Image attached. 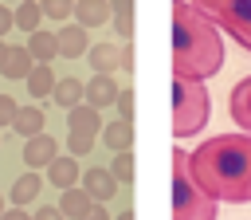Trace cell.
I'll list each match as a JSON object with an SVG mask.
<instances>
[{"label": "cell", "mask_w": 251, "mask_h": 220, "mask_svg": "<svg viewBox=\"0 0 251 220\" xmlns=\"http://www.w3.org/2000/svg\"><path fill=\"white\" fill-rule=\"evenodd\" d=\"M110 8L114 4H102V0H78V4H71V16L78 20V28H98L110 20Z\"/></svg>", "instance_id": "cell-13"}, {"label": "cell", "mask_w": 251, "mask_h": 220, "mask_svg": "<svg viewBox=\"0 0 251 220\" xmlns=\"http://www.w3.org/2000/svg\"><path fill=\"white\" fill-rule=\"evenodd\" d=\"M55 82H59L55 71H51V67H39V63H35L31 75H27V90H31V98H47V94L55 90Z\"/></svg>", "instance_id": "cell-21"}, {"label": "cell", "mask_w": 251, "mask_h": 220, "mask_svg": "<svg viewBox=\"0 0 251 220\" xmlns=\"http://www.w3.org/2000/svg\"><path fill=\"white\" fill-rule=\"evenodd\" d=\"M118 90H122V86H118L110 75H94L90 82H82V102H86L90 110H106V106H114Z\"/></svg>", "instance_id": "cell-7"}, {"label": "cell", "mask_w": 251, "mask_h": 220, "mask_svg": "<svg viewBox=\"0 0 251 220\" xmlns=\"http://www.w3.org/2000/svg\"><path fill=\"white\" fill-rule=\"evenodd\" d=\"M102 145L106 149H114V153H129V145H133V122H122V118H114L110 126H102Z\"/></svg>", "instance_id": "cell-12"}, {"label": "cell", "mask_w": 251, "mask_h": 220, "mask_svg": "<svg viewBox=\"0 0 251 220\" xmlns=\"http://www.w3.org/2000/svg\"><path fill=\"white\" fill-rule=\"evenodd\" d=\"M118 181L110 177V169H90V173H82V192L94 200V204H110L114 196H118Z\"/></svg>", "instance_id": "cell-8"}, {"label": "cell", "mask_w": 251, "mask_h": 220, "mask_svg": "<svg viewBox=\"0 0 251 220\" xmlns=\"http://www.w3.org/2000/svg\"><path fill=\"white\" fill-rule=\"evenodd\" d=\"M27 55H31L39 67H51V59L59 55L55 35H51V31H35V35H27Z\"/></svg>", "instance_id": "cell-18"}, {"label": "cell", "mask_w": 251, "mask_h": 220, "mask_svg": "<svg viewBox=\"0 0 251 220\" xmlns=\"http://www.w3.org/2000/svg\"><path fill=\"white\" fill-rule=\"evenodd\" d=\"M216 200L196 189L188 177V153L173 145V220H216Z\"/></svg>", "instance_id": "cell-3"}, {"label": "cell", "mask_w": 251, "mask_h": 220, "mask_svg": "<svg viewBox=\"0 0 251 220\" xmlns=\"http://www.w3.org/2000/svg\"><path fill=\"white\" fill-rule=\"evenodd\" d=\"M200 16H208L216 28H224L235 43L251 51V0H204L196 4Z\"/></svg>", "instance_id": "cell-5"}, {"label": "cell", "mask_w": 251, "mask_h": 220, "mask_svg": "<svg viewBox=\"0 0 251 220\" xmlns=\"http://www.w3.org/2000/svg\"><path fill=\"white\" fill-rule=\"evenodd\" d=\"M0 220H31V216H27L24 208H4V212H0Z\"/></svg>", "instance_id": "cell-31"}, {"label": "cell", "mask_w": 251, "mask_h": 220, "mask_svg": "<svg viewBox=\"0 0 251 220\" xmlns=\"http://www.w3.org/2000/svg\"><path fill=\"white\" fill-rule=\"evenodd\" d=\"M8 28H12V8H4V4H0V35H4Z\"/></svg>", "instance_id": "cell-32"}, {"label": "cell", "mask_w": 251, "mask_h": 220, "mask_svg": "<svg viewBox=\"0 0 251 220\" xmlns=\"http://www.w3.org/2000/svg\"><path fill=\"white\" fill-rule=\"evenodd\" d=\"M0 212H4V196H0Z\"/></svg>", "instance_id": "cell-36"}, {"label": "cell", "mask_w": 251, "mask_h": 220, "mask_svg": "<svg viewBox=\"0 0 251 220\" xmlns=\"http://www.w3.org/2000/svg\"><path fill=\"white\" fill-rule=\"evenodd\" d=\"M114 106H118V114H122V122H133V90H129V86H122V90H118V98H114Z\"/></svg>", "instance_id": "cell-26"}, {"label": "cell", "mask_w": 251, "mask_h": 220, "mask_svg": "<svg viewBox=\"0 0 251 220\" xmlns=\"http://www.w3.org/2000/svg\"><path fill=\"white\" fill-rule=\"evenodd\" d=\"M4 59H8V43L0 39V67H4Z\"/></svg>", "instance_id": "cell-34"}, {"label": "cell", "mask_w": 251, "mask_h": 220, "mask_svg": "<svg viewBox=\"0 0 251 220\" xmlns=\"http://www.w3.org/2000/svg\"><path fill=\"white\" fill-rule=\"evenodd\" d=\"M12 130L20 134V138H39L43 134V114H39V106H20L16 110V118H12Z\"/></svg>", "instance_id": "cell-15"}, {"label": "cell", "mask_w": 251, "mask_h": 220, "mask_svg": "<svg viewBox=\"0 0 251 220\" xmlns=\"http://www.w3.org/2000/svg\"><path fill=\"white\" fill-rule=\"evenodd\" d=\"M122 67H126V71H129V67H133V47H129V43H126V47H122Z\"/></svg>", "instance_id": "cell-33"}, {"label": "cell", "mask_w": 251, "mask_h": 220, "mask_svg": "<svg viewBox=\"0 0 251 220\" xmlns=\"http://www.w3.org/2000/svg\"><path fill=\"white\" fill-rule=\"evenodd\" d=\"M59 157V141L51 138V134H39V138H31L27 145H24V165L27 169H43V165H51Z\"/></svg>", "instance_id": "cell-9"}, {"label": "cell", "mask_w": 251, "mask_h": 220, "mask_svg": "<svg viewBox=\"0 0 251 220\" xmlns=\"http://www.w3.org/2000/svg\"><path fill=\"white\" fill-rule=\"evenodd\" d=\"M55 208L63 212V220H67V216H71V220H82V216L94 208V200H90L82 189H67V192L59 196V204H55Z\"/></svg>", "instance_id": "cell-17"}, {"label": "cell", "mask_w": 251, "mask_h": 220, "mask_svg": "<svg viewBox=\"0 0 251 220\" xmlns=\"http://www.w3.org/2000/svg\"><path fill=\"white\" fill-rule=\"evenodd\" d=\"M31 220H63V212L47 204V208H35V216H31Z\"/></svg>", "instance_id": "cell-29"}, {"label": "cell", "mask_w": 251, "mask_h": 220, "mask_svg": "<svg viewBox=\"0 0 251 220\" xmlns=\"http://www.w3.org/2000/svg\"><path fill=\"white\" fill-rule=\"evenodd\" d=\"M94 134H102V118H98V110H90L86 102H78V106L67 114V138L94 141Z\"/></svg>", "instance_id": "cell-6"}, {"label": "cell", "mask_w": 251, "mask_h": 220, "mask_svg": "<svg viewBox=\"0 0 251 220\" xmlns=\"http://www.w3.org/2000/svg\"><path fill=\"white\" fill-rule=\"evenodd\" d=\"M224 67L220 28L196 12V4H173V79L204 82Z\"/></svg>", "instance_id": "cell-2"}, {"label": "cell", "mask_w": 251, "mask_h": 220, "mask_svg": "<svg viewBox=\"0 0 251 220\" xmlns=\"http://www.w3.org/2000/svg\"><path fill=\"white\" fill-rule=\"evenodd\" d=\"M114 220H133V212H129V208H126V212H118V216H114Z\"/></svg>", "instance_id": "cell-35"}, {"label": "cell", "mask_w": 251, "mask_h": 220, "mask_svg": "<svg viewBox=\"0 0 251 220\" xmlns=\"http://www.w3.org/2000/svg\"><path fill=\"white\" fill-rule=\"evenodd\" d=\"M47 181L59 185L63 192L75 189V181H78V161H75V157H55V161L47 165Z\"/></svg>", "instance_id": "cell-16"}, {"label": "cell", "mask_w": 251, "mask_h": 220, "mask_svg": "<svg viewBox=\"0 0 251 220\" xmlns=\"http://www.w3.org/2000/svg\"><path fill=\"white\" fill-rule=\"evenodd\" d=\"M90 67H94V75H114L118 67H122V47L118 43H98V47H90Z\"/></svg>", "instance_id": "cell-14"}, {"label": "cell", "mask_w": 251, "mask_h": 220, "mask_svg": "<svg viewBox=\"0 0 251 220\" xmlns=\"http://www.w3.org/2000/svg\"><path fill=\"white\" fill-rule=\"evenodd\" d=\"M212 114V98L204 90V82H184L173 79V138H192L204 130Z\"/></svg>", "instance_id": "cell-4"}, {"label": "cell", "mask_w": 251, "mask_h": 220, "mask_svg": "<svg viewBox=\"0 0 251 220\" xmlns=\"http://www.w3.org/2000/svg\"><path fill=\"white\" fill-rule=\"evenodd\" d=\"M110 16H114L118 35H122V39H129V35H133V4H129V0H122V4H114V8H110Z\"/></svg>", "instance_id": "cell-24"}, {"label": "cell", "mask_w": 251, "mask_h": 220, "mask_svg": "<svg viewBox=\"0 0 251 220\" xmlns=\"http://www.w3.org/2000/svg\"><path fill=\"white\" fill-rule=\"evenodd\" d=\"M39 189H43V181L35 177V173H24V177H16L12 181V208H24V204H31L35 196H39Z\"/></svg>", "instance_id": "cell-20"}, {"label": "cell", "mask_w": 251, "mask_h": 220, "mask_svg": "<svg viewBox=\"0 0 251 220\" xmlns=\"http://www.w3.org/2000/svg\"><path fill=\"white\" fill-rule=\"evenodd\" d=\"M39 20H43V12H39V4H20L16 12H12V24L16 28H24V31H39Z\"/></svg>", "instance_id": "cell-23"}, {"label": "cell", "mask_w": 251, "mask_h": 220, "mask_svg": "<svg viewBox=\"0 0 251 220\" xmlns=\"http://www.w3.org/2000/svg\"><path fill=\"white\" fill-rule=\"evenodd\" d=\"M55 47H59V55H67V59H78L82 51H90V47H86V28L63 24V28L55 31Z\"/></svg>", "instance_id": "cell-10"}, {"label": "cell", "mask_w": 251, "mask_h": 220, "mask_svg": "<svg viewBox=\"0 0 251 220\" xmlns=\"http://www.w3.org/2000/svg\"><path fill=\"white\" fill-rule=\"evenodd\" d=\"M82 220H110V208H102V204H94V208H90V212H86Z\"/></svg>", "instance_id": "cell-30"}, {"label": "cell", "mask_w": 251, "mask_h": 220, "mask_svg": "<svg viewBox=\"0 0 251 220\" xmlns=\"http://www.w3.org/2000/svg\"><path fill=\"white\" fill-rule=\"evenodd\" d=\"M51 98H55L59 106L75 110V106L82 102V82H78V79H59V82H55V90H51Z\"/></svg>", "instance_id": "cell-22"}, {"label": "cell", "mask_w": 251, "mask_h": 220, "mask_svg": "<svg viewBox=\"0 0 251 220\" xmlns=\"http://www.w3.org/2000/svg\"><path fill=\"white\" fill-rule=\"evenodd\" d=\"M188 177L216 204H247L251 200V138L247 134H216L188 153Z\"/></svg>", "instance_id": "cell-1"}, {"label": "cell", "mask_w": 251, "mask_h": 220, "mask_svg": "<svg viewBox=\"0 0 251 220\" xmlns=\"http://www.w3.org/2000/svg\"><path fill=\"white\" fill-rule=\"evenodd\" d=\"M227 110H231V118L247 130V138H251V75L243 79V82H235V90H231V98H227Z\"/></svg>", "instance_id": "cell-11"}, {"label": "cell", "mask_w": 251, "mask_h": 220, "mask_svg": "<svg viewBox=\"0 0 251 220\" xmlns=\"http://www.w3.org/2000/svg\"><path fill=\"white\" fill-rule=\"evenodd\" d=\"M110 177H114L118 185H129V181H133V153H118L114 165H110Z\"/></svg>", "instance_id": "cell-25"}, {"label": "cell", "mask_w": 251, "mask_h": 220, "mask_svg": "<svg viewBox=\"0 0 251 220\" xmlns=\"http://www.w3.org/2000/svg\"><path fill=\"white\" fill-rule=\"evenodd\" d=\"M31 67H35V59L27 55V47H8V59H4L0 75H4V79H27Z\"/></svg>", "instance_id": "cell-19"}, {"label": "cell", "mask_w": 251, "mask_h": 220, "mask_svg": "<svg viewBox=\"0 0 251 220\" xmlns=\"http://www.w3.org/2000/svg\"><path fill=\"white\" fill-rule=\"evenodd\" d=\"M39 12L51 16V20H67V16H71V4H63V0H47V4H39Z\"/></svg>", "instance_id": "cell-27"}, {"label": "cell", "mask_w": 251, "mask_h": 220, "mask_svg": "<svg viewBox=\"0 0 251 220\" xmlns=\"http://www.w3.org/2000/svg\"><path fill=\"white\" fill-rule=\"evenodd\" d=\"M16 98H8V94H0V126H12V118H16Z\"/></svg>", "instance_id": "cell-28"}]
</instances>
